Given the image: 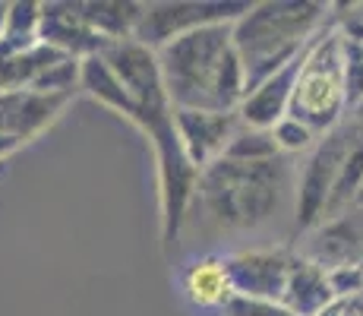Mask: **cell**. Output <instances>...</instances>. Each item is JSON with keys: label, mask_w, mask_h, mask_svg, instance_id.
<instances>
[{"label": "cell", "mask_w": 363, "mask_h": 316, "mask_svg": "<svg viewBox=\"0 0 363 316\" xmlns=\"http://www.w3.org/2000/svg\"><path fill=\"white\" fill-rule=\"evenodd\" d=\"M272 136H275V146H278V152H281L284 158L310 156V152L319 146V139H323V136H316L306 124H300L297 117H291V114L281 117V121L272 126Z\"/></svg>", "instance_id": "cell-18"}, {"label": "cell", "mask_w": 363, "mask_h": 316, "mask_svg": "<svg viewBox=\"0 0 363 316\" xmlns=\"http://www.w3.org/2000/svg\"><path fill=\"white\" fill-rule=\"evenodd\" d=\"M303 54L243 98L240 111H237L240 124L256 126V130H272L281 117H288L291 98H294V89H297V76H300V70H303Z\"/></svg>", "instance_id": "cell-13"}, {"label": "cell", "mask_w": 363, "mask_h": 316, "mask_svg": "<svg viewBox=\"0 0 363 316\" xmlns=\"http://www.w3.org/2000/svg\"><path fill=\"white\" fill-rule=\"evenodd\" d=\"M6 10H10V4H0V38H4V29H6Z\"/></svg>", "instance_id": "cell-22"}, {"label": "cell", "mask_w": 363, "mask_h": 316, "mask_svg": "<svg viewBox=\"0 0 363 316\" xmlns=\"http://www.w3.org/2000/svg\"><path fill=\"white\" fill-rule=\"evenodd\" d=\"M73 95H48V92H0V133L16 136L19 143H32L48 130L60 114Z\"/></svg>", "instance_id": "cell-11"}, {"label": "cell", "mask_w": 363, "mask_h": 316, "mask_svg": "<svg viewBox=\"0 0 363 316\" xmlns=\"http://www.w3.org/2000/svg\"><path fill=\"white\" fill-rule=\"evenodd\" d=\"M332 300H335V291L329 282V269H323L319 263L306 259L303 253H294L281 304L300 316H319Z\"/></svg>", "instance_id": "cell-14"}, {"label": "cell", "mask_w": 363, "mask_h": 316, "mask_svg": "<svg viewBox=\"0 0 363 316\" xmlns=\"http://www.w3.org/2000/svg\"><path fill=\"white\" fill-rule=\"evenodd\" d=\"M291 117L306 124L316 136H329L341 126L347 114L345 95V70H341V41L338 29L325 26L310 41L303 54V70L297 76V89L291 98Z\"/></svg>", "instance_id": "cell-4"}, {"label": "cell", "mask_w": 363, "mask_h": 316, "mask_svg": "<svg viewBox=\"0 0 363 316\" xmlns=\"http://www.w3.org/2000/svg\"><path fill=\"white\" fill-rule=\"evenodd\" d=\"M19 149H23V143H19L16 136H6V133H0V161L10 158L13 152H19Z\"/></svg>", "instance_id": "cell-21"}, {"label": "cell", "mask_w": 363, "mask_h": 316, "mask_svg": "<svg viewBox=\"0 0 363 316\" xmlns=\"http://www.w3.org/2000/svg\"><path fill=\"white\" fill-rule=\"evenodd\" d=\"M294 253L284 247H253L228 253V272L237 298L281 304Z\"/></svg>", "instance_id": "cell-7"}, {"label": "cell", "mask_w": 363, "mask_h": 316, "mask_svg": "<svg viewBox=\"0 0 363 316\" xmlns=\"http://www.w3.org/2000/svg\"><path fill=\"white\" fill-rule=\"evenodd\" d=\"M357 206H360V209H363V190H360V200H357Z\"/></svg>", "instance_id": "cell-24"}, {"label": "cell", "mask_w": 363, "mask_h": 316, "mask_svg": "<svg viewBox=\"0 0 363 316\" xmlns=\"http://www.w3.org/2000/svg\"><path fill=\"white\" fill-rule=\"evenodd\" d=\"M351 114H354V117H357V124H363V102H360V104H357V108H354V111H351Z\"/></svg>", "instance_id": "cell-23"}, {"label": "cell", "mask_w": 363, "mask_h": 316, "mask_svg": "<svg viewBox=\"0 0 363 316\" xmlns=\"http://www.w3.org/2000/svg\"><path fill=\"white\" fill-rule=\"evenodd\" d=\"M67 54L54 51L48 45H32L26 51H13V54H0V92H23L32 89L41 80L45 70H51L54 63Z\"/></svg>", "instance_id": "cell-16"}, {"label": "cell", "mask_w": 363, "mask_h": 316, "mask_svg": "<svg viewBox=\"0 0 363 316\" xmlns=\"http://www.w3.org/2000/svg\"><path fill=\"white\" fill-rule=\"evenodd\" d=\"M303 256L329 272L341 266H363V209L354 206L313 228L306 234Z\"/></svg>", "instance_id": "cell-10"}, {"label": "cell", "mask_w": 363, "mask_h": 316, "mask_svg": "<svg viewBox=\"0 0 363 316\" xmlns=\"http://www.w3.org/2000/svg\"><path fill=\"white\" fill-rule=\"evenodd\" d=\"M38 41L76 60L95 58V54H101L108 48V41L89 26L86 13H82V0H76V4L73 0H48V4H41Z\"/></svg>", "instance_id": "cell-9"}, {"label": "cell", "mask_w": 363, "mask_h": 316, "mask_svg": "<svg viewBox=\"0 0 363 316\" xmlns=\"http://www.w3.org/2000/svg\"><path fill=\"white\" fill-rule=\"evenodd\" d=\"M319 316H363V291L351 298H335Z\"/></svg>", "instance_id": "cell-20"}, {"label": "cell", "mask_w": 363, "mask_h": 316, "mask_svg": "<svg viewBox=\"0 0 363 316\" xmlns=\"http://www.w3.org/2000/svg\"><path fill=\"white\" fill-rule=\"evenodd\" d=\"M158 54L174 108L237 114L247 98V70L234 48V26H208L164 45Z\"/></svg>", "instance_id": "cell-1"}, {"label": "cell", "mask_w": 363, "mask_h": 316, "mask_svg": "<svg viewBox=\"0 0 363 316\" xmlns=\"http://www.w3.org/2000/svg\"><path fill=\"white\" fill-rule=\"evenodd\" d=\"M82 13L89 26L111 45V41L136 38L145 4L143 0H82Z\"/></svg>", "instance_id": "cell-15"}, {"label": "cell", "mask_w": 363, "mask_h": 316, "mask_svg": "<svg viewBox=\"0 0 363 316\" xmlns=\"http://www.w3.org/2000/svg\"><path fill=\"white\" fill-rule=\"evenodd\" d=\"M225 158L231 161H243V165H259V161H275V158H284L275 146V136L272 130H256V126H247L240 124L228 146Z\"/></svg>", "instance_id": "cell-17"}, {"label": "cell", "mask_w": 363, "mask_h": 316, "mask_svg": "<svg viewBox=\"0 0 363 316\" xmlns=\"http://www.w3.org/2000/svg\"><path fill=\"white\" fill-rule=\"evenodd\" d=\"M225 316H300L294 310H288L284 304H272V300H247V298H234L228 304Z\"/></svg>", "instance_id": "cell-19"}, {"label": "cell", "mask_w": 363, "mask_h": 316, "mask_svg": "<svg viewBox=\"0 0 363 316\" xmlns=\"http://www.w3.org/2000/svg\"><path fill=\"white\" fill-rule=\"evenodd\" d=\"M351 149V126H338L319 139V146L306 156V165L297 171L294 184V224L297 234H310L325 219V206L338 180L341 161Z\"/></svg>", "instance_id": "cell-6"}, {"label": "cell", "mask_w": 363, "mask_h": 316, "mask_svg": "<svg viewBox=\"0 0 363 316\" xmlns=\"http://www.w3.org/2000/svg\"><path fill=\"white\" fill-rule=\"evenodd\" d=\"M332 6L319 0H262L234 23V48L247 70V95L284 70L329 26Z\"/></svg>", "instance_id": "cell-3"}, {"label": "cell", "mask_w": 363, "mask_h": 316, "mask_svg": "<svg viewBox=\"0 0 363 316\" xmlns=\"http://www.w3.org/2000/svg\"><path fill=\"white\" fill-rule=\"evenodd\" d=\"M174 124H177L180 146H184L190 165L202 174L208 165H215L218 158H225L237 126H240V117L221 114V111L177 108L174 111Z\"/></svg>", "instance_id": "cell-8"}, {"label": "cell", "mask_w": 363, "mask_h": 316, "mask_svg": "<svg viewBox=\"0 0 363 316\" xmlns=\"http://www.w3.org/2000/svg\"><path fill=\"white\" fill-rule=\"evenodd\" d=\"M180 291L199 310H228L237 298L228 272V256L221 253H202L180 269Z\"/></svg>", "instance_id": "cell-12"}, {"label": "cell", "mask_w": 363, "mask_h": 316, "mask_svg": "<svg viewBox=\"0 0 363 316\" xmlns=\"http://www.w3.org/2000/svg\"><path fill=\"white\" fill-rule=\"evenodd\" d=\"M291 184L297 180H291L288 158L259 161V165L218 158L199 174L190 212H196L199 222L215 234L256 231L278 219Z\"/></svg>", "instance_id": "cell-2"}, {"label": "cell", "mask_w": 363, "mask_h": 316, "mask_svg": "<svg viewBox=\"0 0 363 316\" xmlns=\"http://www.w3.org/2000/svg\"><path fill=\"white\" fill-rule=\"evenodd\" d=\"M250 0H152L145 4L136 41L152 51L184 38V35L208 29V26H234L250 13Z\"/></svg>", "instance_id": "cell-5"}]
</instances>
